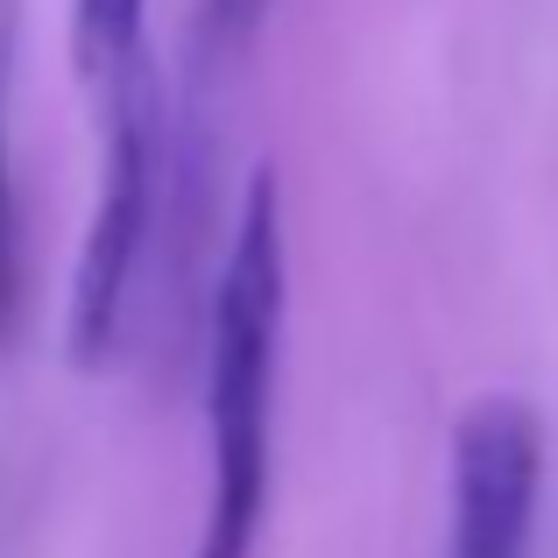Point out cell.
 Wrapping results in <instances>:
<instances>
[{"mask_svg":"<svg viewBox=\"0 0 558 558\" xmlns=\"http://www.w3.org/2000/svg\"><path fill=\"white\" fill-rule=\"evenodd\" d=\"M107 113L113 128H107L99 205L78 247V276H71V361L78 368H107L113 347H121L135 276L156 233V198H163V99H156L149 71L113 78Z\"/></svg>","mask_w":558,"mask_h":558,"instance_id":"7a4b0ae2","label":"cell"},{"mask_svg":"<svg viewBox=\"0 0 558 558\" xmlns=\"http://www.w3.org/2000/svg\"><path fill=\"white\" fill-rule=\"evenodd\" d=\"M14 43H22V8L0 0V361L14 354V332H22V205H14V142H8Z\"/></svg>","mask_w":558,"mask_h":558,"instance_id":"277c9868","label":"cell"},{"mask_svg":"<svg viewBox=\"0 0 558 558\" xmlns=\"http://www.w3.org/2000/svg\"><path fill=\"white\" fill-rule=\"evenodd\" d=\"M142 22H149V0H71V64H78V78L107 93L113 78L142 71Z\"/></svg>","mask_w":558,"mask_h":558,"instance_id":"5b68a950","label":"cell"},{"mask_svg":"<svg viewBox=\"0 0 558 558\" xmlns=\"http://www.w3.org/2000/svg\"><path fill=\"white\" fill-rule=\"evenodd\" d=\"M545 495V417L523 396H481L452 432L446 558H531Z\"/></svg>","mask_w":558,"mask_h":558,"instance_id":"3957f363","label":"cell"},{"mask_svg":"<svg viewBox=\"0 0 558 558\" xmlns=\"http://www.w3.org/2000/svg\"><path fill=\"white\" fill-rule=\"evenodd\" d=\"M269 14L276 0H198L191 8V64H198V78H219V71L241 64L262 43Z\"/></svg>","mask_w":558,"mask_h":558,"instance_id":"8992f818","label":"cell"},{"mask_svg":"<svg viewBox=\"0 0 558 558\" xmlns=\"http://www.w3.org/2000/svg\"><path fill=\"white\" fill-rule=\"evenodd\" d=\"M283 304H290L283 191H276V170H255L241 213H233L213 312H205V517L191 558H255L262 517H269Z\"/></svg>","mask_w":558,"mask_h":558,"instance_id":"6da1fadb","label":"cell"}]
</instances>
